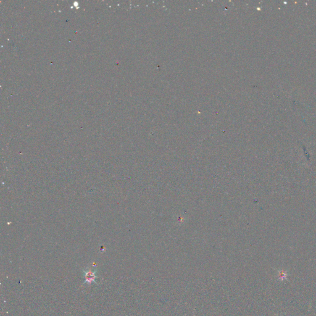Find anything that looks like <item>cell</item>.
I'll use <instances>...</instances> for the list:
<instances>
[{"label": "cell", "instance_id": "cell-1", "mask_svg": "<svg viewBox=\"0 0 316 316\" xmlns=\"http://www.w3.org/2000/svg\"><path fill=\"white\" fill-rule=\"evenodd\" d=\"M84 277L85 278V283H88L89 284H91L92 282H95V279L97 278L96 275H95L96 272L95 271H91L89 270L88 271H84Z\"/></svg>", "mask_w": 316, "mask_h": 316}]
</instances>
